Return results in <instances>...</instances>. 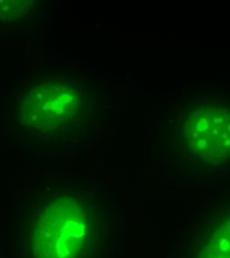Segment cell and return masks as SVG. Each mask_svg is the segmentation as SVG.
I'll list each match as a JSON object with an SVG mask.
<instances>
[{
    "instance_id": "cell-1",
    "label": "cell",
    "mask_w": 230,
    "mask_h": 258,
    "mask_svg": "<svg viewBox=\"0 0 230 258\" xmlns=\"http://www.w3.org/2000/svg\"><path fill=\"white\" fill-rule=\"evenodd\" d=\"M185 125L190 146L199 156L218 158L229 154L230 110L226 107H201L189 115Z\"/></svg>"
},
{
    "instance_id": "cell-2",
    "label": "cell",
    "mask_w": 230,
    "mask_h": 258,
    "mask_svg": "<svg viewBox=\"0 0 230 258\" xmlns=\"http://www.w3.org/2000/svg\"><path fill=\"white\" fill-rule=\"evenodd\" d=\"M208 252H215V258H230V216L224 219L213 234V241L208 247Z\"/></svg>"
}]
</instances>
